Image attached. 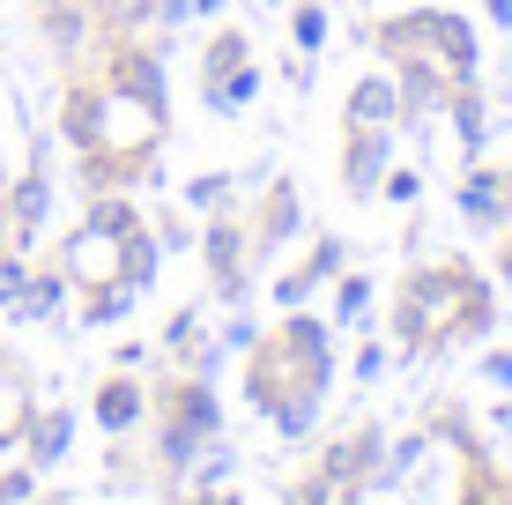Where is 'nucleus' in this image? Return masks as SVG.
<instances>
[{"label": "nucleus", "instance_id": "1", "mask_svg": "<svg viewBox=\"0 0 512 505\" xmlns=\"http://www.w3.org/2000/svg\"><path fill=\"white\" fill-rule=\"evenodd\" d=\"M15 290H23V268H15V260H0V298H15Z\"/></svg>", "mask_w": 512, "mask_h": 505}, {"label": "nucleus", "instance_id": "2", "mask_svg": "<svg viewBox=\"0 0 512 505\" xmlns=\"http://www.w3.org/2000/svg\"><path fill=\"white\" fill-rule=\"evenodd\" d=\"M23 491H30V483H23V476H0V505H15V498H23Z\"/></svg>", "mask_w": 512, "mask_h": 505}]
</instances>
